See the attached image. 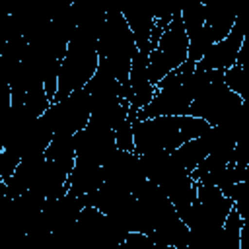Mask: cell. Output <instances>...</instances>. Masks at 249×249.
I'll use <instances>...</instances> for the list:
<instances>
[{
	"label": "cell",
	"instance_id": "obj_1",
	"mask_svg": "<svg viewBox=\"0 0 249 249\" xmlns=\"http://www.w3.org/2000/svg\"><path fill=\"white\" fill-rule=\"evenodd\" d=\"M136 53H138L136 41L124 19L123 10H117V8L107 10V19L97 39L99 68L107 70L121 84H124L128 82L132 58Z\"/></svg>",
	"mask_w": 249,
	"mask_h": 249
},
{
	"label": "cell",
	"instance_id": "obj_2",
	"mask_svg": "<svg viewBox=\"0 0 249 249\" xmlns=\"http://www.w3.org/2000/svg\"><path fill=\"white\" fill-rule=\"evenodd\" d=\"M97 68H99L97 43L82 39L78 35H72L66 56L60 62L58 93H56L54 101H60V99L68 97L70 93L84 89L88 86V82L95 76Z\"/></svg>",
	"mask_w": 249,
	"mask_h": 249
},
{
	"label": "cell",
	"instance_id": "obj_3",
	"mask_svg": "<svg viewBox=\"0 0 249 249\" xmlns=\"http://www.w3.org/2000/svg\"><path fill=\"white\" fill-rule=\"evenodd\" d=\"M241 107L243 99L237 93H233L224 82H214L193 99L189 115L204 119L210 126H224L239 113Z\"/></svg>",
	"mask_w": 249,
	"mask_h": 249
},
{
	"label": "cell",
	"instance_id": "obj_4",
	"mask_svg": "<svg viewBox=\"0 0 249 249\" xmlns=\"http://www.w3.org/2000/svg\"><path fill=\"white\" fill-rule=\"evenodd\" d=\"M53 134H76L91 119V101L86 89H78L60 101H53L41 117Z\"/></svg>",
	"mask_w": 249,
	"mask_h": 249
},
{
	"label": "cell",
	"instance_id": "obj_5",
	"mask_svg": "<svg viewBox=\"0 0 249 249\" xmlns=\"http://www.w3.org/2000/svg\"><path fill=\"white\" fill-rule=\"evenodd\" d=\"M134 146L136 154H148L154 150H177L185 144L181 134L179 117H156L146 121H134Z\"/></svg>",
	"mask_w": 249,
	"mask_h": 249
},
{
	"label": "cell",
	"instance_id": "obj_6",
	"mask_svg": "<svg viewBox=\"0 0 249 249\" xmlns=\"http://www.w3.org/2000/svg\"><path fill=\"white\" fill-rule=\"evenodd\" d=\"M76 144V161L101 165L113 156L117 150L115 130L95 119H89L88 126L74 134Z\"/></svg>",
	"mask_w": 249,
	"mask_h": 249
},
{
	"label": "cell",
	"instance_id": "obj_7",
	"mask_svg": "<svg viewBox=\"0 0 249 249\" xmlns=\"http://www.w3.org/2000/svg\"><path fill=\"white\" fill-rule=\"evenodd\" d=\"M247 31H249V8H243L241 12H237V19L230 35L224 41L214 43L210 51L202 56V60L196 62V68L198 70H228L235 66L237 54H239V49H241V43Z\"/></svg>",
	"mask_w": 249,
	"mask_h": 249
},
{
	"label": "cell",
	"instance_id": "obj_8",
	"mask_svg": "<svg viewBox=\"0 0 249 249\" xmlns=\"http://www.w3.org/2000/svg\"><path fill=\"white\" fill-rule=\"evenodd\" d=\"M105 183H111L126 193H134L140 183L146 181L144 169L140 165V156L136 152L115 150L113 156L103 163Z\"/></svg>",
	"mask_w": 249,
	"mask_h": 249
},
{
	"label": "cell",
	"instance_id": "obj_9",
	"mask_svg": "<svg viewBox=\"0 0 249 249\" xmlns=\"http://www.w3.org/2000/svg\"><path fill=\"white\" fill-rule=\"evenodd\" d=\"M193 97L185 89L183 84L179 86H167V88H156V95L142 111H138V121L156 119V117H183L189 115Z\"/></svg>",
	"mask_w": 249,
	"mask_h": 249
},
{
	"label": "cell",
	"instance_id": "obj_10",
	"mask_svg": "<svg viewBox=\"0 0 249 249\" xmlns=\"http://www.w3.org/2000/svg\"><path fill=\"white\" fill-rule=\"evenodd\" d=\"M158 51L171 64L173 70H177L181 64H185L189 60V35L185 31V25H183V19H181V12L165 27V31H163V35L160 39Z\"/></svg>",
	"mask_w": 249,
	"mask_h": 249
},
{
	"label": "cell",
	"instance_id": "obj_11",
	"mask_svg": "<svg viewBox=\"0 0 249 249\" xmlns=\"http://www.w3.org/2000/svg\"><path fill=\"white\" fill-rule=\"evenodd\" d=\"M148 58H150L148 54L136 53L130 66V76H128L130 101L128 103L136 111H142L146 105H150V101L156 95V86L148 78Z\"/></svg>",
	"mask_w": 249,
	"mask_h": 249
},
{
	"label": "cell",
	"instance_id": "obj_12",
	"mask_svg": "<svg viewBox=\"0 0 249 249\" xmlns=\"http://www.w3.org/2000/svg\"><path fill=\"white\" fill-rule=\"evenodd\" d=\"M103 183H105L103 167L93 165V163L76 161V167L72 169V173L68 177L70 191L76 193V195H89V193L97 191Z\"/></svg>",
	"mask_w": 249,
	"mask_h": 249
},
{
	"label": "cell",
	"instance_id": "obj_13",
	"mask_svg": "<svg viewBox=\"0 0 249 249\" xmlns=\"http://www.w3.org/2000/svg\"><path fill=\"white\" fill-rule=\"evenodd\" d=\"M123 14H124V19H126L132 35H134L138 53H144L150 56V53H152L150 39H152L154 27H156V16L146 14V12H138V10H124Z\"/></svg>",
	"mask_w": 249,
	"mask_h": 249
},
{
	"label": "cell",
	"instance_id": "obj_14",
	"mask_svg": "<svg viewBox=\"0 0 249 249\" xmlns=\"http://www.w3.org/2000/svg\"><path fill=\"white\" fill-rule=\"evenodd\" d=\"M237 19V12H233L231 8L224 6V4H206V25L212 31L214 43L224 41L230 31L233 29Z\"/></svg>",
	"mask_w": 249,
	"mask_h": 249
},
{
	"label": "cell",
	"instance_id": "obj_15",
	"mask_svg": "<svg viewBox=\"0 0 249 249\" xmlns=\"http://www.w3.org/2000/svg\"><path fill=\"white\" fill-rule=\"evenodd\" d=\"M212 152V146H210V138H208V132L200 138H195V140H189L185 142L181 148H177V158L181 161V165L193 173Z\"/></svg>",
	"mask_w": 249,
	"mask_h": 249
},
{
	"label": "cell",
	"instance_id": "obj_16",
	"mask_svg": "<svg viewBox=\"0 0 249 249\" xmlns=\"http://www.w3.org/2000/svg\"><path fill=\"white\" fill-rule=\"evenodd\" d=\"M51 103H53V101L49 99L43 82H35V80H33V82L27 84L23 105H25V109H27V113H29L31 117L41 119V117L47 113V109L51 107Z\"/></svg>",
	"mask_w": 249,
	"mask_h": 249
},
{
	"label": "cell",
	"instance_id": "obj_17",
	"mask_svg": "<svg viewBox=\"0 0 249 249\" xmlns=\"http://www.w3.org/2000/svg\"><path fill=\"white\" fill-rule=\"evenodd\" d=\"M181 19L185 25V31L189 35V39H193L195 35H198L204 29L206 23V4H191V6H183L181 8Z\"/></svg>",
	"mask_w": 249,
	"mask_h": 249
},
{
	"label": "cell",
	"instance_id": "obj_18",
	"mask_svg": "<svg viewBox=\"0 0 249 249\" xmlns=\"http://www.w3.org/2000/svg\"><path fill=\"white\" fill-rule=\"evenodd\" d=\"M45 158L49 161H58V160H70L76 158V144H74V134H54Z\"/></svg>",
	"mask_w": 249,
	"mask_h": 249
},
{
	"label": "cell",
	"instance_id": "obj_19",
	"mask_svg": "<svg viewBox=\"0 0 249 249\" xmlns=\"http://www.w3.org/2000/svg\"><path fill=\"white\" fill-rule=\"evenodd\" d=\"M173 72V68H171V64L163 58V54L156 49V51H152L150 53V58H148V78H150V82L154 84V86H158L167 74H171Z\"/></svg>",
	"mask_w": 249,
	"mask_h": 249
},
{
	"label": "cell",
	"instance_id": "obj_20",
	"mask_svg": "<svg viewBox=\"0 0 249 249\" xmlns=\"http://www.w3.org/2000/svg\"><path fill=\"white\" fill-rule=\"evenodd\" d=\"M230 198L233 200V208L239 212L243 220L249 218V181H241L233 187Z\"/></svg>",
	"mask_w": 249,
	"mask_h": 249
},
{
	"label": "cell",
	"instance_id": "obj_21",
	"mask_svg": "<svg viewBox=\"0 0 249 249\" xmlns=\"http://www.w3.org/2000/svg\"><path fill=\"white\" fill-rule=\"evenodd\" d=\"M115 144H117V150H123V152H136L132 121H126L124 124H121V126L115 130Z\"/></svg>",
	"mask_w": 249,
	"mask_h": 249
},
{
	"label": "cell",
	"instance_id": "obj_22",
	"mask_svg": "<svg viewBox=\"0 0 249 249\" xmlns=\"http://www.w3.org/2000/svg\"><path fill=\"white\" fill-rule=\"evenodd\" d=\"M19 163H21V158L18 154L2 148L0 150V181H8L16 173Z\"/></svg>",
	"mask_w": 249,
	"mask_h": 249
},
{
	"label": "cell",
	"instance_id": "obj_23",
	"mask_svg": "<svg viewBox=\"0 0 249 249\" xmlns=\"http://www.w3.org/2000/svg\"><path fill=\"white\" fill-rule=\"evenodd\" d=\"M121 249H156L154 241L150 239L148 233H140V231H130L126 235V239L123 241Z\"/></svg>",
	"mask_w": 249,
	"mask_h": 249
},
{
	"label": "cell",
	"instance_id": "obj_24",
	"mask_svg": "<svg viewBox=\"0 0 249 249\" xmlns=\"http://www.w3.org/2000/svg\"><path fill=\"white\" fill-rule=\"evenodd\" d=\"M249 62V31L245 33L243 37V43H241V49H239V54H237V66H247Z\"/></svg>",
	"mask_w": 249,
	"mask_h": 249
},
{
	"label": "cell",
	"instance_id": "obj_25",
	"mask_svg": "<svg viewBox=\"0 0 249 249\" xmlns=\"http://www.w3.org/2000/svg\"><path fill=\"white\" fill-rule=\"evenodd\" d=\"M165 249H187V245H183V247H165Z\"/></svg>",
	"mask_w": 249,
	"mask_h": 249
}]
</instances>
